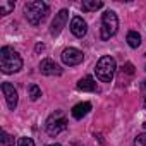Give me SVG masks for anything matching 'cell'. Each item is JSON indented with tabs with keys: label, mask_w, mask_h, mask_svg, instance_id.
Listing matches in <instances>:
<instances>
[{
	"label": "cell",
	"mask_w": 146,
	"mask_h": 146,
	"mask_svg": "<svg viewBox=\"0 0 146 146\" xmlns=\"http://www.w3.org/2000/svg\"><path fill=\"white\" fill-rule=\"evenodd\" d=\"M0 69L4 74H14L23 69V58L21 55L11 48V46H4L0 50Z\"/></svg>",
	"instance_id": "6da1fadb"
},
{
	"label": "cell",
	"mask_w": 146,
	"mask_h": 146,
	"mask_svg": "<svg viewBox=\"0 0 146 146\" xmlns=\"http://www.w3.org/2000/svg\"><path fill=\"white\" fill-rule=\"evenodd\" d=\"M24 12H26V19L33 24V26H38L41 24L46 16H48V5L41 0H35V2H28L24 5Z\"/></svg>",
	"instance_id": "7a4b0ae2"
},
{
	"label": "cell",
	"mask_w": 146,
	"mask_h": 146,
	"mask_svg": "<svg viewBox=\"0 0 146 146\" xmlns=\"http://www.w3.org/2000/svg\"><path fill=\"white\" fill-rule=\"evenodd\" d=\"M115 70H117V64H115V58L110 57V55H105L98 60L96 67H95V72H96V78L102 81V83H110L115 76Z\"/></svg>",
	"instance_id": "3957f363"
},
{
	"label": "cell",
	"mask_w": 146,
	"mask_h": 146,
	"mask_svg": "<svg viewBox=\"0 0 146 146\" xmlns=\"http://www.w3.org/2000/svg\"><path fill=\"white\" fill-rule=\"evenodd\" d=\"M119 29V17L113 11H105L102 16V40H110Z\"/></svg>",
	"instance_id": "277c9868"
},
{
	"label": "cell",
	"mask_w": 146,
	"mask_h": 146,
	"mask_svg": "<svg viewBox=\"0 0 146 146\" xmlns=\"http://www.w3.org/2000/svg\"><path fill=\"white\" fill-rule=\"evenodd\" d=\"M45 127H46V132H48L50 136H57V134H60L62 131H65V127H67V119H65L64 112L58 110V112L52 113V115L48 117Z\"/></svg>",
	"instance_id": "5b68a950"
},
{
	"label": "cell",
	"mask_w": 146,
	"mask_h": 146,
	"mask_svg": "<svg viewBox=\"0 0 146 146\" xmlns=\"http://www.w3.org/2000/svg\"><path fill=\"white\" fill-rule=\"evenodd\" d=\"M60 57H62V62L65 65H78V64H81L84 60V53L81 50H78V48H72V46L65 48Z\"/></svg>",
	"instance_id": "8992f818"
},
{
	"label": "cell",
	"mask_w": 146,
	"mask_h": 146,
	"mask_svg": "<svg viewBox=\"0 0 146 146\" xmlns=\"http://www.w3.org/2000/svg\"><path fill=\"white\" fill-rule=\"evenodd\" d=\"M67 19H69V11H67V9H62L58 14H55V19L52 21L50 35H52V36L60 35V31H62V29L65 28V24H67Z\"/></svg>",
	"instance_id": "52a82bcc"
},
{
	"label": "cell",
	"mask_w": 146,
	"mask_h": 146,
	"mask_svg": "<svg viewBox=\"0 0 146 146\" xmlns=\"http://www.w3.org/2000/svg\"><path fill=\"white\" fill-rule=\"evenodd\" d=\"M40 70L45 76H60L62 74V67L58 64H55L52 58H43L40 62Z\"/></svg>",
	"instance_id": "ba28073f"
},
{
	"label": "cell",
	"mask_w": 146,
	"mask_h": 146,
	"mask_svg": "<svg viewBox=\"0 0 146 146\" xmlns=\"http://www.w3.org/2000/svg\"><path fill=\"white\" fill-rule=\"evenodd\" d=\"M2 91H4V96H5V100H7V107H9L11 110H14V108L17 107V100H19L17 90H16L11 83H2Z\"/></svg>",
	"instance_id": "9c48e42d"
},
{
	"label": "cell",
	"mask_w": 146,
	"mask_h": 146,
	"mask_svg": "<svg viewBox=\"0 0 146 146\" xmlns=\"http://www.w3.org/2000/svg\"><path fill=\"white\" fill-rule=\"evenodd\" d=\"M70 31H72V35H74V36L83 38L86 35V31H88L86 21L83 17H79V16H74V17H72V21H70Z\"/></svg>",
	"instance_id": "30bf717a"
},
{
	"label": "cell",
	"mask_w": 146,
	"mask_h": 146,
	"mask_svg": "<svg viewBox=\"0 0 146 146\" xmlns=\"http://www.w3.org/2000/svg\"><path fill=\"white\" fill-rule=\"evenodd\" d=\"M91 110V103L90 102H83V103H78L76 107H72V110H70V113H72V117L74 119H83L84 115H88V112Z\"/></svg>",
	"instance_id": "8fae6325"
},
{
	"label": "cell",
	"mask_w": 146,
	"mask_h": 146,
	"mask_svg": "<svg viewBox=\"0 0 146 146\" xmlns=\"http://www.w3.org/2000/svg\"><path fill=\"white\" fill-rule=\"evenodd\" d=\"M132 76H134V65H132V64H125V65L120 69V72H119V81H120L122 84H127Z\"/></svg>",
	"instance_id": "7c38bea8"
},
{
	"label": "cell",
	"mask_w": 146,
	"mask_h": 146,
	"mask_svg": "<svg viewBox=\"0 0 146 146\" xmlns=\"http://www.w3.org/2000/svg\"><path fill=\"white\" fill-rule=\"evenodd\" d=\"M78 90H79V91H95V90H96V83H95L93 76H84V78L78 83Z\"/></svg>",
	"instance_id": "4fadbf2b"
},
{
	"label": "cell",
	"mask_w": 146,
	"mask_h": 146,
	"mask_svg": "<svg viewBox=\"0 0 146 146\" xmlns=\"http://www.w3.org/2000/svg\"><path fill=\"white\" fill-rule=\"evenodd\" d=\"M102 7H103L102 0H84L83 2V11H86V12H93V11H98Z\"/></svg>",
	"instance_id": "5bb4252c"
},
{
	"label": "cell",
	"mask_w": 146,
	"mask_h": 146,
	"mask_svg": "<svg viewBox=\"0 0 146 146\" xmlns=\"http://www.w3.org/2000/svg\"><path fill=\"white\" fill-rule=\"evenodd\" d=\"M125 40H127V43H129L131 48H137V46L141 45V35H139L137 31H129Z\"/></svg>",
	"instance_id": "9a60e30c"
},
{
	"label": "cell",
	"mask_w": 146,
	"mask_h": 146,
	"mask_svg": "<svg viewBox=\"0 0 146 146\" xmlns=\"http://www.w3.org/2000/svg\"><path fill=\"white\" fill-rule=\"evenodd\" d=\"M28 93H29V98H31L33 102H36V100L41 96V90H40L36 84H31V86L28 88Z\"/></svg>",
	"instance_id": "2e32d148"
},
{
	"label": "cell",
	"mask_w": 146,
	"mask_h": 146,
	"mask_svg": "<svg viewBox=\"0 0 146 146\" xmlns=\"http://www.w3.org/2000/svg\"><path fill=\"white\" fill-rule=\"evenodd\" d=\"M14 2H0V14L2 16H7L11 11H14Z\"/></svg>",
	"instance_id": "e0dca14e"
},
{
	"label": "cell",
	"mask_w": 146,
	"mask_h": 146,
	"mask_svg": "<svg viewBox=\"0 0 146 146\" xmlns=\"http://www.w3.org/2000/svg\"><path fill=\"white\" fill-rule=\"evenodd\" d=\"M0 139H2V143L5 146H14V137L11 134H7L5 131H2V137H0Z\"/></svg>",
	"instance_id": "ac0fdd59"
},
{
	"label": "cell",
	"mask_w": 146,
	"mask_h": 146,
	"mask_svg": "<svg viewBox=\"0 0 146 146\" xmlns=\"http://www.w3.org/2000/svg\"><path fill=\"white\" fill-rule=\"evenodd\" d=\"M17 146H35V141L31 137H19Z\"/></svg>",
	"instance_id": "d6986e66"
},
{
	"label": "cell",
	"mask_w": 146,
	"mask_h": 146,
	"mask_svg": "<svg viewBox=\"0 0 146 146\" xmlns=\"http://www.w3.org/2000/svg\"><path fill=\"white\" fill-rule=\"evenodd\" d=\"M134 146H146V132L139 134V136L134 139Z\"/></svg>",
	"instance_id": "ffe728a7"
},
{
	"label": "cell",
	"mask_w": 146,
	"mask_h": 146,
	"mask_svg": "<svg viewBox=\"0 0 146 146\" xmlns=\"http://www.w3.org/2000/svg\"><path fill=\"white\" fill-rule=\"evenodd\" d=\"M40 50H45V45H36V52H40Z\"/></svg>",
	"instance_id": "44dd1931"
},
{
	"label": "cell",
	"mask_w": 146,
	"mask_h": 146,
	"mask_svg": "<svg viewBox=\"0 0 146 146\" xmlns=\"http://www.w3.org/2000/svg\"><path fill=\"white\" fill-rule=\"evenodd\" d=\"M45 146H60V144H57V143H55V144H45Z\"/></svg>",
	"instance_id": "7402d4cb"
},
{
	"label": "cell",
	"mask_w": 146,
	"mask_h": 146,
	"mask_svg": "<svg viewBox=\"0 0 146 146\" xmlns=\"http://www.w3.org/2000/svg\"><path fill=\"white\" fill-rule=\"evenodd\" d=\"M143 88H146V81H143Z\"/></svg>",
	"instance_id": "603a6c76"
},
{
	"label": "cell",
	"mask_w": 146,
	"mask_h": 146,
	"mask_svg": "<svg viewBox=\"0 0 146 146\" xmlns=\"http://www.w3.org/2000/svg\"><path fill=\"white\" fill-rule=\"evenodd\" d=\"M144 110H146V98H144Z\"/></svg>",
	"instance_id": "cb8c5ba5"
}]
</instances>
